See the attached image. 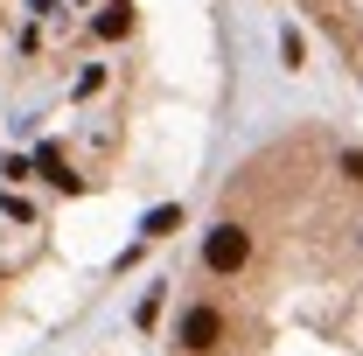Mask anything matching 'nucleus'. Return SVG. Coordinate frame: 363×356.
Instances as JSON below:
<instances>
[{
  "instance_id": "1",
  "label": "nucleus",
  "mask_w": 363,
  "mask_h": 356,
  "mask_svg": "<svg viewBox=\"0 0 363 356\" xmlns=\"http://www.w3.org/2000/svg\"><path fill=\"white\" fill-rule=\"evenodd\" d=\"M133 28L140 0H0V294L43 203L112 161Z\"/></svg>"
},
{
  "instance_id": "2",
  "label": "nucleus",
  "mask_w": 363,
  "mask_h": 356,
  "mask_svg": "<svg viewBox=\"0 0 363 356\" xmlns=\"http://www.w3.org/2000/svg\"><path fill=\"white\" fill-rule=\"evenodd\" d=\"M301 14L335 43V56L357 70V84H363V0H301Z\"/></svg>"
}]
</instances>
